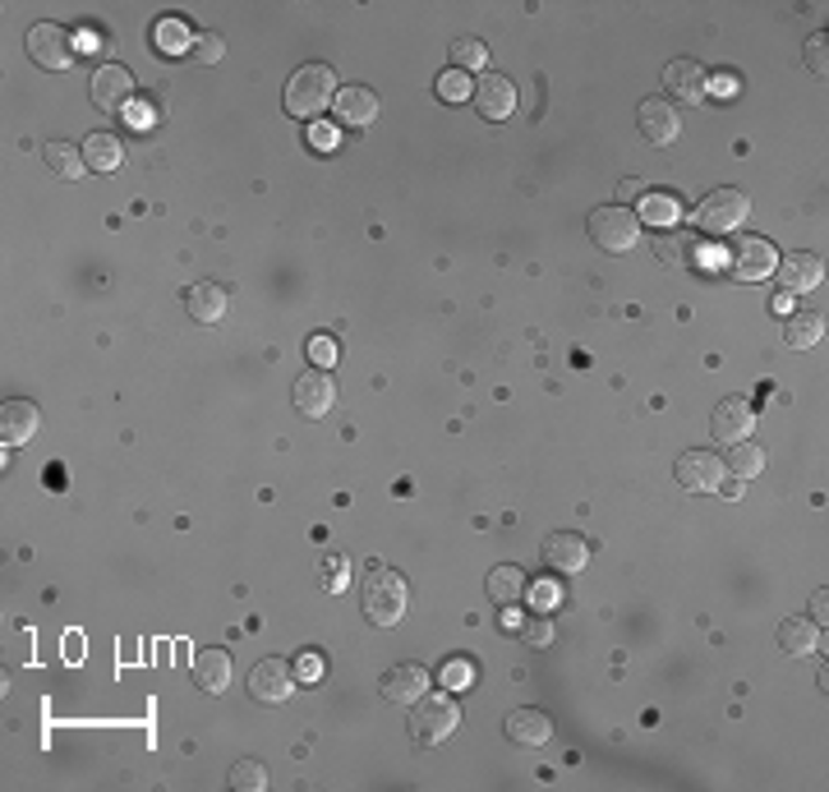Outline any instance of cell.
<instances>
[{
    "mask_svg": "<svg viewBox=\"0 0 829 792\" xmlns=\"http://www.w3.org/2000/svg\"><path fill=\"white\" fill-rule=\"evenodd\" d=\"M406 603H410L406 576L373 562L369 576H364V586H360V609H364V617L373 622V627H397V622L406 617Z\"/></svg>",
    "mask_w": 829,
    "mask_h": 792,
    "instance_id": "cell-1",
    "label": "cell"
},
{
    "mask_svg": "<svg viewBox=\"0 0 829 792\" xmlns=\"http://www.w3.org/2000/svg\"><path fill=\"white\" fill-rule=\"evenodd\" d=\"M337 101V74L327 65H300L286 79V111L296 120H319Z\"/></svg>",
    "mask_w": 829,
    "mask_h": 792,
    "instance_id": "cell-2",
    "label": "cell"
},
{
    "mask_svg": "<svg viewBox=\"0 0 829 792\" xmlns=\"http://www.w3.org/2000/svg\"><path fill=\"white\" fill-rule=\"evenodd\" d=\"M461 728V705L443 692H424L410 705V737L414 746H443Z\"/></svg>",
    "mask_w": 829,
    "mask_h": 792,
    "instance_id": "cell-3",
    "label": "cell"
},
{
    "mask_svg": "<svg viewBox=\"0 0 829 792\" xmlns=\"http://www.w3.org/2000/svg\"><path fill=\"white\" fill-rule=\"evenodd\" d=\"M586 231L604 254H627V249H636V240H640V217L627 213V207H617V203L613 207H594Z\"/></svg>",
    "mask_w": 829,
    "mask_h": 792,
    "instance_id": "cell-4",
    "label": "cell"
},
{
    "mask_svg": "<svg viewBox=\"0 0 829 792\" xmlns=\"http://www.w3.org/2000/svg\"><path fill=\"white\" fill-rule=\"evenodd\" d=\"M746 213H752V199H746L742 190H710L700 203H696V226L705 236H723V231H737V226L746 221Z\"/></svg>",
    "mask_w": 829,
    "mask_h": 792,
    "instance_id": "cell-5",
    "label": "cell"
},
{
    "mask_svg": "<svg viewBox=\"0 0 829 792\" xmlns=\"http://www.w3.org/2000/svg\"><path fill=\"white\" fill-rule=\"evenodd\" d=\"M24 47L33 56V65H41V70H70V60H74V37L60 24H33Z\"/></svg>",
    "mask_w": 829,
    "mask_h": 792,
    "instance_id": "cell-6",
    "label": "cell"
},
{
    "mask_svg": "<svg viewBox=\"0 0 829 792\" xmlns=\"http://www.w3.org/2000/svg\"><path fill=\"white\" fill-rule=\"evenodd\" d=\"M729 267H733V277L765 281L779 267V249L765 236H742V240L729 244Z\"/></svg>",
    "mask_w": 829,
    "mask_h": 792,
    "instance_id": "cell-7",
    "label": "cell"
},
{
    "mask_svg": "<svg viewBox=\"0 0 829 792\" xmlns=\"http://www.w3.org/2000/svg\"><path fill=\"white\" fill-rule=\"evenodd\" d=\"M723 479H729V470L710 447H692L677 456V484L687 493H719Z\"/></svg>",
    "mask_w": 829,
    "mask_h": 792,
    "instance_id": "cell-8",
    "label": "cell"
},
{
    "mask_svg": "<svg viewBox=\"0 0 829 792\" xmlns=\"http://www.w3.org/2000/svg\"><path fill=\"white\" fill-rule=\"evenodd\" d=\"M710 433L719 437V443H746V437L756 433V406L746 401V396H723V401L714 406L710 415Z\"/></svg>",
    "mask_w": 829,
    "mask_h": 792,
    "instance_id": "cell-9",
    "label": "cell"
},
{
    "mask_svg": "<svg viewBox=\"0 0 829 792\" xmlns=\"http://www.w3.org/2000/svg\"><path fill=\"white\" fill-rule=\"evenodd\" d=\"M663 88H669L673 101H682V107H700V101L710 97V74H705V65H696V60L677 56L673 65H663Z\"/></svg>",
    "mask_w": 829,
    "mask_h": 792,
    "instance_id": "cell-10",
    "label": "cell"
},
{
    "mask_svg": "<svg viewBox=\"0 0 829 792\" xmlns=\"http://www.w3.org/2000/svg\"><path fill=\"white\" fill-rule=\"evenodd\" d=\"M470 101H474V111H480L484 120H507L516 111V83L507 74H480V83L470 88Z\"/></svg>",
    "mask_w": 829,
    "mask_h": 792,
    "instance_id": "cell-11",
    "label": "cell"
},
{
    "mask_svg": "<svg viewBox=\"0 0 829 792\" xmlns=\"http://www.w3.org/2000/svg\"><path fill=\"white\" fill-rule=\"evenodd\" d=\"M290 692H296V673H290L286 659L254 663V673H249V696H254L259 705H281Z\"/></svg>",
    "mask_w": 829,
    "mask_h": 792,
    "instance_id": "cell-12",
    "label": "cell"
},
{
    "mask_svg": "<svg viewBox=\"0 0 829 792\" xmlns=\"http://www.w3.org/2000/svg\"><path fill=\"white\" fill-rule=\"evenodd\" d=\"M134 97V74L120 65V60H107V65H97L93 74V101L101 111H124Z\"/></svg>",
    "mask_w": 829,
    "mask_h": 792,
    "instance_id": "cell-13",
    "label": "cell"
},
{
    "mask_svg": "<svg viewBox=\"0 0 829 792\" xmlns=\"http://www.w3.org/2000/svg\"><path fill=\"white\" fill-rule=\"evenodd\" d=\"M636 124H640V134H646L654 148H669V143L682 134V116H677L673 101H663V97H646V101H640Z\"/></svg>",
    "mask_w": 829,
    "mask_h": 792,
    "instance_id": "cell-14",
    "label": "cell"
},
{
    "mask_svg": "<svg viewBox=\"0 0 829 792\" xmlns=\"http://www.w3.org/2000/svg\"><path fill=\"white\" fill-rule=\"evenodd\" d=\"M332 401H337V383H332L327 369H309L296 379V410L304 420H323L332 410Z\"/></svg>",
    "mask_w": 829,
    "mask_h": 792,
    "instance_id": "cell-15",
    "label": "cell"
},
{
    "mask_svg": "<svg viewBox=\"0 0 829 792\" xmlns=\"http://www.w3.org/2000/svg\"><path fill=\"white\" fill-rule=\"evenodd\" d=\"M539 553H544V567L549 572H563V576H576L590 562V544L580 535H567V530H553Z\"/></svg>",
    "mask_w": 829,
    "mask_h": 792,
    "instance_id": "cell-16",
    "label": "cell"
},
{
    "mask_svg": "<svg viewBox=\"0 0 829 792\" xmlns=\"http://www.w3.org/2000/svg\"><path fill=\"white\" fill-rule=\"evenodd\" d=\"M332 111H337V120L350 124V130H364L369 120H379V93L364 88V83H346V88H337Z\"/></svg>",
    "mask_w": 829,
    "mask_h": 792,
    "instance_id": "cell-17",
    "label": "cell"
},
{
    "mask_svg": "<svg viewBox=\"0 0 829 792\" xmlns=\"http://www.w3.org/2000/svg\"><path fill=\"white\" fill-rule=\"evenodd\" d=\"M184 309H190L194 323H221L226 309H231V296H226L221 281H194L184 290Z\"/></svg>",
    "mask_w": 829,
    "mask_h": 792,
    "instance_id": "cell-18",
    "label": "cell"
},
{
    "mask_svg": "<svg viewBox=\"0 0 829 792\" xmlns=\"http://www.w3.org/2000/svg\"><path fill=\"white\" fill-rule=\"evenodd\" d=\"M779 286L788 290V296H806V290H816L820 277H825V263L816 254H788L779 267Z\"/></svg>",
    "mask_w": 829,
    "mask_h": 792,
    "instance_id": "cell-19",
    "label": "cell"
},
{
    "mask_svg": "<svg viewBox=\"0 0 829 792\" xmlns=\"http://www.w3.org/2000/svg\"><path fill=\"white\" fill-rule=\"evenodd\" d=\"M429 692V673L420 669V663H397V669L383 673V696L392 705H414Z\"/></svg>",
    "mask_w": 829,
    "mask_h": 792,
    "instance_id": "cell-20",
    "label": "cell"
},
{
    "mask_svg": "<svg viewBox=\"0 0 829 792\" xmlns=\"http://www.w3.org/2000/svg\"><path fill=\"white\" fill-rule=\"evenodd\" d=\"M37 424H41V415H37L33 401H5L0 406V437H5L10 447H24L28 437L37 433Z\"/></svg>",
    "mask_w": 829,
    "mask_h": 792,
    "instance_id": "cell-21",
    "label": "cell"
},
{
    "mask_svg": "<svg viewBox=\"0 0 829 792\" xmlns=\"http://www.w3.org/2000/svg\"><path fill=\"white\" fill-rule=\"evenodd\" d=\"M194 682H199V692L221 696L226 686H231V655L226 650H199L194 655Z\"/></svg>",
    "mask_w": 829,
    "mask_h": 792,
    "instance_id": "cell-22",
    "label": "cell"
},
{
    "mask_svg": "<svg viewBox=\"0 0 829 792\" xmlns=\"http://www.w3.org/2000/svg\"><path fill=\"white\" fill-rule=\"evenodd\" d=\"M503 728L516 746H544L553 737V719L544 710H512Z\"/></svg>",
    "mask_w": 829,
    "mask_h": 792,
    "instance_id": "cell-23",
    "label": "cell"
},
{
    "mask_svg": "<svg viewBox=\"0 0 829 792\" xmlns=\"http://www.w3.org/2000/svg\"><path fill=\"white\" fill-rule=\"evenodd\" d=\"M530 595V576L521 567H493L489 572V599L503 603V609H512V603H521Z\"/></svg>",
    "mask_w": 829,
    "mask_h": 792,
    "instance_id": "cell-24",
    "label": "cell"
},
{
    "mask_svg": "<svg viewBox=\"0 0 829 792\" xmlns=\"http://www.w3.org/2000/svg\"><path fill=\"white\" fill-rule=\"evenodd\" d=\"M83 161H88V171H116V166L124 161V143L120 134H88L83 139Z\"/></svg>",
    "mask_w": 829,
    "mask_h": 792,
    "instance_id": "cell-25",
    "label": "cell"
},
{
    "mask_svg": "<svg viewBox=\"0 0 829 792\" xmlns=\"http://www.w3.org/2000/svg\"><path fill=\"white\" fill-rule=\"evenodd\" d=\"M41 161H47V171L51 176H60V180H83V148H74V143H65V139H56V143H47L41 148Z\"/></svg>",
    "mask_w": 829,
    "mask_h": 792,
    "instance_id": "cell-26",
    "label": "cell"
},
{
    "mask_svg": "<svg viewBox=\"0 0 829 792\" xmlns=\"http://www.w3.org/2000/svg\"><path fill=\"white\" fill-rule=\"evenodd\" d=\"M779 645H783V655H816V645H820V627L812 617H783V627H779Z\"/></svg>",
    "mask_w": 829,
    "mask_h": 792,
    "instance_id": "cell-27",
    "label": "cell"
},
{
    "mask_svg": "<svg viewBox=\"0 0 829 792\" xmlns=\"http://www.w3.org/2000/svg\"><path fill=\"white\" fill-rule=\"evenodd\" d=\"M723 470H729L733 479H756L760 470H765V447L760 443H752V437H746V443H733L729 447V461H723Z\"/></svg>",
    "mask_w": 829,
    "mask_h": 792,
    "instance_id": "cell-28",
    "label": "cell"
},
{
    "mask_svg": "<svg viewBox=\"0 0 829 792\" xmlns=\"http://www.w3.org/2000/svg\"><path fill=\"white\" fill-rule=\"evenodd\" d=\"M820 337H825V319L820 314H788L783 341L793 350H812V346H820Z\"/></svg>",
    "mask_w": 829,
    "mask_h": 792,
    "instance_id": "cell-29",
    "label": "cell"
},
{
    "mask_svg": "<svg viewBox=\"0 0 829 792\" xmlns=\"http://www.w3.org/2000/svg\"><path fill=\"white\" fill-rule=\"evenodd\" d=\"M447 56H452L456 70H484L489 65V47H484L480 37H456Z\"/></svg>",
    "mask_w": 829,
    "mask_h": 792,
    "instance_id": "cell-30",
    "label": "cell"
},
{
    "mask_svg": "<svg viewBox=\"0 0 829 792\" xmlns=\"http://www.w3.org/2000/svg\"><path fill=\"white\" fill-rule=\"evenodd\" d=\"M221 56H226V37L221 33H213V28L194 33V41H190V60H194V65H221Z\"/></svg>",
    "mask_w": 829,
    "mask_h": 792,
    "instance_id": "cell-31",
    "label": "cell"
},
{
    "mask_svg": "<svg viewBox=\"0 0 829 792\" xmlns=\"http://www.w3.org/2000/svg\"><path fill=\"white\" fill-rule=\"evenodd\" d=\"M231 788H236V792H263V788H267V765L240 760V765L231 769Z\"/></svg>",
    "mask_w": 829,
    "mask_h": 792,
    "instance_id": "cell-32",
    "label": "cell"
},
{
    "mask_svg": "<svg viewBox=\"0 0 829 792\" xmlns=\"http://www.w3.org/2000/svg\"><path fill=\"white\" fill-rule=\"evenodd\" d=\"M802 60H806V70L825 79V70H829V65H825V60H829V41H825V33H812V37L802 41Z\"/></svg>",
    "mask_w": 829,
    "mask_h": 792,
    "instance_id": "cell-33",
    "label": "cell"
},
{
    "mask_svg": "<svg viewBox=\"0 0 829 792\" xmlns=\"http://www.w3.org/2000/svg\"><path fill=\"white\" fill-rule=\"evenodd\" d=\"M323 576H327L323 586H327L332 595H341V590H346V576H350V562L337 557V553H327V557H323Z\"/></svg>",
    "mask_w": 829,
    "mask_h": 792,
    "instance_id": "cell-34",
    "label": "cell"
},
{
    "mask_svg": "<svg viewBox=\"0 0 829 792\" xmlns=\"http://www.w3.org/2000/svg\"><path fill=\"white\" fill-rule=\"evenodd\" d=\"M659 263H687V249H692V240L687 236H659Z\"/></svg>",
    "mask_w": 829,
    "mask_h": 792,
    "instance_id": "cell-35",
    "label": "cell"
},
{
    "mask_svg": "<svg viewBox=\"0 0 829 792\" xmlns=\"http://www.w3.org/2000/svg\"><path fill=\"white\" fill-rule=\"evenodd\" d=\"M157 37H161V47H166V51H180V47L190 51V41H194V33L184 28V24H176V19H166V24H161V33H157Z\"/></svg>",
    "mask_w": 829,
    "mask_h": 792,
    "instance_id": "cell-36",
    "label": "cell"
},
{
    "mask_svg": "<svg viewBox=\"0 0 829 792\" xmlns=\"http://www.w3.org/2000/svg\"><path fill=\"white\" fill-rule=\"evenodd\" d=\"M521 640H526V645H549V640H553V617H544V613L530 617L526 627H521Z\"/></svg>",
    "mask_w": 829,
    "mask_h": 792,
    "instance_id": "cell-37",
    "label": "cell"
},
{
    "mask_svg": "<svg viewBox=\"0 0 829 792\" xmlns=\"http://www.w3.org/2000/svg\"><path fill=\"white\" fill-rule=\"evenodd\" d=\"M438 93H443L447 101H461V97H470V83H466L461 70H447V74L438 79Z\"/></svg>",
    "mask_w": 829,
    "mask_h": 792,
    "instance_id": "cell-38",
    "label": "cell"
},
{
    "mask_svg": "<svg viewBox=\"0 0 829 792\" xmlns=\"http://www.w3.org/2000/svg\"><path fill=\"white\" fill-rule=\"evenodd\" d=\"M646 217L663 226V221H677V217H682V207H677V199H650V207H646Z\"/></svg>",
    "mask_w": 829,
    "mask_h": 792,
    "instance_id": "cell-39",
    "label": "cell"
},
{
    "mask_svg": "<svg viewBox=\"0 0 829 792\" xmlns=\"http://www.w3.org/2000/svg\"><path fill=\"white\" fill-rule=\"evenodd\" d=\"M309 356L319 360V369H327L332 360H337V346H332V337H314L309 341Z\"/></svg>",
    "mask_w": 829,
    "mask_h": 792,
    "instance_id": "cell-40",
    "label": "cell"
},
{
    "mask_svg": "<svg viewBox=\"0 0 829 792\" xmlns=\"http://www.w3.org/2000/svg\"><path fill=\"white\" fill-rule=\"evenodd\" d=\"M314 143L319 148H332V143H337V130H332V124H314Z\"/></svg>",
    "mask_w": 829,
    "mask_h": 792,
    "instance_id": "cell-41",
    "label": "cell"
},
{
    "mask_svg": "<svg viewBox=\"0 0 829 792\" xmlns=\"http://www.w3.org/2000/svg\"><path fill=\"white\" fill-rule=\"evenodd\" d=\"M617 194H622V199H636V194H640V184H636V180H622V184H617Z\"/></svg>",
    "mask_w": 829,
    "mask_h": 792,
    "instance_id": "cell-42",
    "label": "cell"
},
{
    "mask_svg": "<svg viewBox=\"0 0 829 792\" xmlns=\"http://www.w3.org/2000/svg\"><path fill=\"white\" fill-rule=\"evenodd\" d=\"M825 609H829V599H825V590H820V595H812V613H816V617H825Z\"/></svg>",
    "mask_w": 829,
    "mask_h": 792,
    "instance_id": "cell-43",
    "label": "cell"
},
{
    "mask_svg": "<svg viewBox=\"0 0 829 792\" xmlns=\"http://www.w3.org/2000/svg\"><path fill=\"white\" fill-rule=\"evenodd\" d=\"M452 682H466V663H456V669L447 663V686H452Z\"/></svg>",
    "mask_w": 829,
    "mask_h": 792,
    "instance_id": "cell-44",
    "label": "cell"
}]
</instances>
